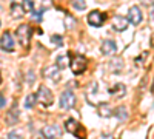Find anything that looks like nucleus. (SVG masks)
Listing matches in <instances>:
<instances>
[{
  "instance_id": "f257e3e1",
  "label": "nucleus",
  "mask_w": 154,
  "mask_h": 139,
  "mask_svg": "<svg viewBox=\"0 0 154 139\" xmlns=\"http://www.w3.org/2000/svg\"><path fill=\"white\" fill-rule=\"evenodd\" d=\"M35 96H37V102L40 104L42 107H51L53 102H54L53 91H51L48 87H45V85L38 87V91L35 93Z\"/></svg>"
},
{
  "instance_id": "b1692460",
  "label": "nucleus",
  "mask_w": 154,
  "mask_h": 139,
  "mask_svg": "<svg viewBox=\"0 0 154 139\" xmlns=\"http://www.w3.org/2000/svg\"><path fill=\"white\" fill-rule=\"evenodd\" d=\"M51 40H53L54 43H57V46H62L63 45V40H62L60 36H53V37H51Z\"/></svg>"
},
{
  "instance_id": "412c9836",
  "label": "nucleus",
  "mask_w": 154,
  "mask_h": 139,
  "mask_svg": "<svg viewBox=\"0 0 154 139\" xmlns=\"http://www.w3.org/2000/svg\"><path fill=\"white\" fill-rule=\"evenodd\" d=\"M22 8L25 12H32L34 11V2L32 0H23L22 2Z\"/></svg>"
},
{
  "instance_id": "c85d7f7f",
  "label": "nucleus",
  "mask_w": 154,
  "mask_h": 139,
  "mask_svg": "<svg viewBox=\"0 0 154 139\" xmlns=\"http://www.w3.org/2000/svg\"><path fill=\"white\" fill-rule=\"evenodd\" d=\"M0 82H2V76H0Z\"/></svg>"
},
{
  "instance_id": "5701e85b",
  "label": "nucleus",
  "mask_w": 154,
  "mask_h": 139,
  "mask_svg": "<svg viewBox=\"0 0 154 139\" xmlns=\"http://www.w3.org/2000/svg\"><path fill=\"white\" fill-rule=\"evenodd\" d=\"M8 139H23V136H22L19 131H9Z\"/></svg>"
},
{
  "instance_id": "393cba45",
  "label": "nucleus",
  "mask_w": 154,
  "mask_h": 139,
  "mask_svg": "<svg viewBox=\"0 0 154 139\" xmlns=\"http://www.w3.org/2000/svg\"><path fill=\"white\" fill-rule=\"evenodd\" d=\"M146 56H148V53H146V51H145L143 54H140V56H139V57L136 59V64H137V65L143 64V62H145V57H146Z\"/></svg>"
},
{
  "instance_id": "39448f33",
  "label": "nucleus",
  "mask_w": 154,
  "mask_h": 139,
  "mask_svg": "<svg viewBox=\"0 0 154 139\" xmlns=\"http://www.w3.org/2000/svg\"><path fill=\"white\" fill-rule=\"evenodd\" d=\"M0 48L6 53H12L16 49V43H14V39H12V34L11 33H3V36L0 37Z\"/></svg>"
},
{
  "instance_id": "f8f14e48",
  "label": "nucleus",
  "mask_w": 154,
  "mask_h": 139,
  "mask_svg": "<svg viewBox=\"0 0 154 139\" xmlns=\"http://www.w3.org/2000/svg\"><path fill=\"white\" fill-rule=\"evenodd\" d=\"M43 74H45V77H49V79H53V81H59L60 79V68L57 65L48 67Z\"/></svg>"
},
{
  "instance_id": "7ed1b4c3",
  "label": "nucleus",
  "mask_w": 154,
  "mask_h": 139,
  "mask_svg": "<svg viewBox=\"0 0 154 139\" xmlns=\"http://www.w3.org/2000/svg\"><path fill=\"white\" fill-rule=\"evenodd\" d=\"M16 36H17V40H19V43H20L22 46L26 48V46L29 45L31 36H32V33H31V27H29V25H26V23L20 25V27L16 30Z\"/></svg>"
},
{
  "instance_id": "20e7f679",
  "label": "nucleus",
  "mask_w": 154,
  "mask_h": 139,
  "mask_svg": "<svg viewBox=\"0 0 154 139\" xmlns=\"http://www.w3.org/2000/svg\"><path fill=\"white\" fill-rule=\"evenodd\" d=\"M65 128H66L69 133H72L74 136L85 139V130H83V127H82V125H80L79 122H77L75 119L69 118V119L65 122Z\"/></svg>"
},
{
  "instance_id": "2eb2a0df",
  "label": "nucleus",
  "mask_w": 154,
  "mask_h": 139,
  "mask_svg": "<svg viewBox=\"0 0 154 139\" xmlns=\"http://www.w3.org/2000/svg\"><path fill=\"white\" fill-rule=\"evenodd\" d=\"M97 111H99V115L102 118H109L112 116V108L109 107V104H100L97 107Z\"/></svg>"
},
{
  "instance_id": "9b49d317",
  "label": "nucleus",
  "mask_w": 154,
  "mask_h": 139,
  "mask_svg": "<svg viewBox=\"0 0 154 139\" xmlns=\"http://www.w3.org/2000/svg\"><path fill=\"white\" fill-rule=\"evenodd\" d=\"M116 49H117V45H116L114 40L108 39V40H103L102 42V46H100V51L103 53L105 56H111L116 53Z\"/></svg>"
},
{
  "instance_id": "dca6fc26",
  "label": "nucleus",
  "mask_w": 154,
  "mask_h": 139,
  "mask_svg": "<svg viewBox=\"0 0 154 139\" xmlns=\"http://www.w3.org/2000/svg\"><path fill=\"white\" fill-rule=\"evenodd\" d=\"M23 14H25V11H23L22 5H19V3H12L11 5V16L12 17L20 19V17H23Z\"/></svg>"
},
{
  "instance_id": "bb28decb",
  "label": "nucleus",
  "mask_w": 154,
  "mask_h": 139,
  "mask_svg": "<svg viewBox=\"0 0 154 139\" xmlns=\"http://www.w3.org/2000/svg\"><path fill=\"white\" fill-rule=\"evenodd\" d=\"M5 105V97L2 96V97H0V107H3Z\"/></svg>"
},
{
  "instance_id": "ddd939ff",
  "label": "nucleus",
  "mask_w": 154,
  "mask_h": 139,
  "mask_svg": "<svg viewBox=\"0 0 154 139\" xmlns=\"http://www.w3.org/2000/svg\"><path fill=\"white\" fill-rule=\"evenodd\" d=\"M19 115H20V113H19V110H17L16 105H14V107H12V108L6 113V124H8V125H14V124L19 121Z\"/></svg>"
},
{
  "instance_id": "a878e982",
  "label": "nucleus",
  "mask_w": 154,
  "mask_h": 139,
  "mask_svg": "<svg viewBox=\"0 0 154 139\" xmlns=\"http://www.w3.org/2000/svg\"><path fill=\"white\" fill-rule=\"evenodd\" d=\"M149 20L154 23V8H151V11H149Z\"/></svg>"
},
{
  "instance_id": "6ab92c4d",
  "label": "nucleus",
  "mask_w": 154,
  "mask_h": 139,
  "mask_svg": "<svg viewBox=\"0 0 154 139\" xmlns=\"http://www.w3.org/2000/svg\"><path fill=\"white\" fill-rule=\"evenodd\" d=\"M71 6H72L75 11H85V9H86V2H85V0H72Z\"/></svg>"
},
{
  "instance_id": "aec40b11",
  "label": "nucleus",
  "mask_w": 154,
  "mask_h": 139,
  "mask_svg": "<svg viewBox=\"0 0 154 139\" xmlns=\"http://www.w3.org/2000/svg\"><path fill=\"white\" fill-rule=\"evenodd\" d=\"M35 102H37V96L31 93V94L26 96V99H25V107H26V108H32L35 105Z\"/></svg>"
},
{
  "instance_id": "6e6552de",
  "label": "nucleus",
  "mask_w": 154,
  "mask_h": 139,
  "mask_svg": "<svg viewBox=\"0 0 154 139\" xmlns=\"http://www.w3.org/2000/svg\"><path fill=\"white\" fill-rule=\"evenodd\" d=\"M60 134H62V131L57 125H46V127L42 128V136L45 139H57V137H60Z\"/></svg>"
},
{
  "instance_id": "f3484780",
  "label": "nucleus",
  "mask_w": 154,
  "mask_h": 139,
  "mask_svg": "<svg viewBox=\"0 0 154 139\" xmlns=\"http://www.w3.org/2000/svg\"><path fill=\"white\" fill-rule=\"evenodd\" d=\"M122 67H123V62H122V59H119V57L112 59V62L109 64V70H111L112 73H120V71H122Z\"/></svg>"
},
{
  "instance_id": "423d86ee",
  "label": "nucleus",
  "mask_w": 154,
  "mask_h": 139,
  "mask_svg": "<svg viewBox=\"0 0 154 139\" xmlns=\"http://www.w3.org/2000/svg\"><path fill=\"white\" fill-rule=\"evenodd\" d=\"M74 105H75V96H74V93L69 91V90L63 91L62 96H60V107L63 110H71Z\"/></svg>"
},
{
  "instance_id": "4be33fe9",
  "label": "nucleus",
  "mask_w": 154,
  "mask_h": 139,
  "mask_svg": "<svg viewBox=\"0 0 154 139\" xmlns=\"http://www.w3.org/2000/svg\"><path fill=\"white\" fill-rule=\"evenodd\" d=\"M60 70L62 68H65V67H68V59L65 57V56H59V59H57V64H56Z\"/></svg>"
},
{
  "instance_id": "9d476101",
  "label": "nucleus",
  "mask_w": 154,
  "mask_h": 139,
  "mask_svg": "<svg viewBox=\"0 0 154 139\" xmlns=\"http://www.w3.org/2000/svg\"><path fill=\"white\" fill-rule=\"evenodd\" d=\"M128 25H130V20H128V17L116 16V17L112 19V28H114L116 31H119V33L125 31V30L128 28Z\"/></svg>"
},
{
  "instance_id": "a211bd4d",
  "label": "nucleus",
  "mask_w": 154,
  "mask_h": 139,
  "mask_svg": "<svg viewBox=\"0 0 154 139\" xmlns=\"http://www.w3.org/2000/svg\"><path fill=\"white\" fill-rule=\"evenodd\" d=\"M116 118H117L119 121H125L126 118H128V110H126V107H117V110H116Z\"/></svg>"
},
{
  "instance_id": "cd10ccee",
  "label": "nucleus",
  "mask_w": 154,
  "mask_h": 139,
  "mask_svg": "<svg viewBox=\"0 0 154 139\" xmlns=\"http://www.w3.org/2000/svg\"><path fill=\"white\" fill-rule=\"evenodd\" d=\"M151 46H154V34H152V37H151Z\"/></svg>"
},
{
  "instance_id": "f03ea898",
  "label": "nucleus",
  "mask_w": 154,
  "mask_h": 139,
  "mask_svg": "<svg viewBox=\"0 0 154 139\" xmlns=\"http://www.w3.org/2000/svg\"><path fill=\"white\" fill-rule=\"evenodd\" d=\"M88 67V60L85 56H80V54H75L71 57L69 60V68L74 74H82Z\"/></svg>"
},
{
  "instance_id": "0eeeda50",
  "label": "nucleus",
  "mask_w": 154,
  "mask_h": 139,
  "mask_svg": "<svg viewBox=\"0 0 154 139\" xmlns=\"http://www.w3.org/2000/svg\"><path fill=\"white\" fill-rule=\"evenodd\" d=\"M105 19H106V16L103 14V12H100V11H91L88 14V23L91 25V27H94V28L102 27L103 22H105Z\"/></svg>"
},
{
  "instance_id": "4468645a",
  "label": "nucleus",
  "mask_w": 154,
  "mask_h": 139,
  "mask_svg": "<svg viewBox=\"0 0 154 139\" xmlns=\"http://www.w3.org/2000/svg\"><path fill=\"white\" fill-rule=\"evenodd\" d=\"M109 94H112L114 97H123L126 94V88L123 84H117L109 88Z\"/></svg>"
},
{
  "instance_id": "1a4fd4ad",
  "label": "nucleus",
  "mask_w": 154,
  "mask_h": 139,
  "mask_svg": "<svg viewBox=\"0 0 154 139\" xmlns=\"http://www.w3.org/2000/svg\"><path fill=\"white\" fill-rule=\"evenodd\" d=\"M142 19H143V16H142V11H140L139 6H131L128 9V20H130V23L139 25L142 22Z\"/></svg>"
}]
</instances>
